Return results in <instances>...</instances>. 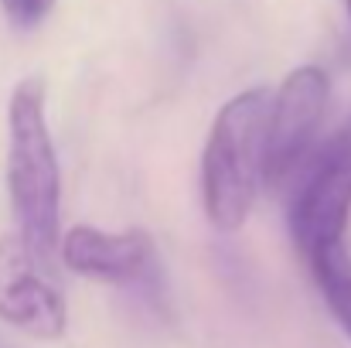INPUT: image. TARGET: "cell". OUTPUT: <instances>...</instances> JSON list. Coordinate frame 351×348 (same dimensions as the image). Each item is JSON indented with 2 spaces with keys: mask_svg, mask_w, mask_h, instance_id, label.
Masks as SVG:
<instances>
[{
  "mask_svg": "<svg viewBox=\"0 0 351 348\" xmlns=\"http://www.w3.org/2000/svg\"><path fill=\"white\" fill-rule=\"evenodd\" d=\"M345 10H348V21H351V0H345Z\"/></svg>",
  "mask_w": 351,
  "mask_h": 348,
  "instance_id": "9",
  "label": "cell"
},
{
  "mask_svg": "<svg viewBox=\"0 0 351 348\" xmlns=\"http://www.w3.org/2000/svg\"><path fill=\"white\" fill-rule=\"evenodd\" d=\"M269 89H242L219 106L202 150V205L219 232L245 226L266 178Z\"/></svg>",
  "mask_w": 351,
  "mask_h": 348,
  "instance_id": "2",
  "label": "cell"
},
{
  "mask_svg": "<svg viewBox=\"0 0 351 348\" xmlns=\"http://www.w3.org/2000/svg\"><path fill=\"white\" fill-rule=\"evenodd\" d=\"M331 103V76L321 65H297L287 72L269 103L266 126V181L280 185L304 171L311 147L324 126Z\"/></svg>",
  "mask_w": 351,
  "mask_h": 348,
  "instance_id": "4",
  "label": "cell"
},
{
  "mask_svg": "<svg viewBox=\"0 0 351 348\" xmlns=\"http://www.w3.org/2000/svg\"><path fill=\"white\" fill-rule=\"evenodd\" d=\"M351 219V126L328 140L307 164L290 202V235L304 259L345 242Z\"/></svg>",
  "mask_w": 351,
  "mask_h": 348,
  "instance_id": "3",
  "label": "cell"
},
{
  "mask_svg": "<svg viewBox=\"0 0 351 348\" xmlns=\"http://www.w3.org/2000/svg\"><path fill=\"white\" fill-rule=\"evenodd\" d=\"M45 263L21 232L0 235V321L27 338L58 342L69 328V311Z\"/></svg>",
  "mask_w": 351,
  "mask_h": 348,
  "instance_id": "5",
  "label": "cell"
},
{
  "mask_svg": "<svg viewBox=\"0 0 351 348\" xmlns=\"http://www.w3.org/2000/svg\"><path fill=\"white\" fill-rule=\"evenodd\" d=\"M307 266H311V277H314L331 318L338 321V328L348 335L351 342V256L345 249V242L311 256Z\"/></svg>",
  "mask_w": 351,
  "mask_h": 348,
  "instance_id": "7",
  "label": "cell"
},
{
  "mask_svg": "<svg viewBox=\"0 0 351 348\" xmlns=\"http://www.w3.org/2000/svg\"><path fill=\"white\" fill-rule=\"evenodd\" d=\"M0 10L17 31H34L55 10V0H0Z\"/></svg>",
  "mask_w": 351,
  "mask_h": 348,
  "instance_id": "8",
  "label": "cell"
},
{
  "mask_svg": "<svg viewBox=\"0 0 351 348\" xmlns=\"http://www.w3.org/2000/svg\"><path fill=\"white\" fill-rule=\"evenodd\" d=\"M62 263L99 283H136L154 270V239L143 229L110 232L99 226H72L58 246Z\"/></svg>",
  "mask_w": 351,
  "mask_h": 348,
  "instance_id": "6",
  "label": "cell"
},
{
  "mask_svg": "<svg viewBox=\"0 0 351 348\" xmlns=\"http://www.w3.org/2000/svg\"><path fill=\"white\" fill-rule=\"evenodd\" d=\"M45 82L27 76L7 103V195L17 232L51 259L62 246V167L45 110Z\"/></svg>",
  "mask_w": 351,
  "mask_h": 348,
  "instance_id": "1",
  "label": "cell"
}]
</instances>
